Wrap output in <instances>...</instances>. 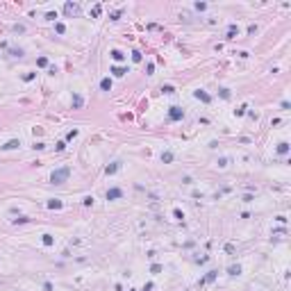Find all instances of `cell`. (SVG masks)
<instances>
[{
	"label": "cell",
	"mask_w": 291,
	"mask_h": 291,
	"mask_svg": "<svg viewBox=\"0 0 291 291\" xmlns=\"http://www.w3.org/2000/svg\"><path fill=\"white\" fill-rule=\"evenodd\" d=\"M100 89H102V91H109V89H112V80H109V77H105V80L100 82Z\"/></svg>",
	"instance_id": "cell-11"
},
{
	"label": "cell",
	"mask_w": 291,
	"mask_h": 291,
	"mask_svg": "<svg viewBox=\"0 0 291 291\" xmlns=\"http://www.w3.org/2000/svg\"><path fill=\"white\" fill-rule=\"evenodd\" d=\"M48 207H50V209H61V200H50Z\"/></svg>",
	"instance_id": "cell-13"
},
{
	"label": "cell",
	"mask_w": 291,
	"mask_h": 291,
	"mask_svg": "<svg viewBox=\"0 0 291 291\" xmlns=\"http://www.w3.org/2000/svg\"><path fill=\"white\" fill-rule=\"evenodd\" d=\"M68 175H71V169H68V166H64V169H57V171H52L50 182H52V184H64V182L68 180Z\"/></svg>",
	"instance_id": "cell-1"
},
{
	"label": "cell",
	"mask_w": 291,
	"mask_h": 291,
	"mask_svg": "<svg viewBox=\"0 0 291 291\" xmlns=\"http://www.w3.org/2000/svg\"><path fill=\"white\" fill-rule=\"evenodd\" d=\"M112 73H114L116 77H123L125 73H128V68H123V66H114V68H112Z\"/></svg>",
	"instance_id": "cell-7"
},
{
	"label": "cell",
	"mask_w": 291,
	"mask_h": 291,
	"mask_svg": "<svg viewBox=\"0 0 291 291\" xmlns=\"http://www.w3.org/2000/svg\"><path fill=\"white\" fill-rule=\"evenodd\" d=\"M286 150H289V143H280V146H277V153L280 155H284Z\"/></svg>",
	"instance_id": "cell-16"
},
{
	"label": "cell",
	"mask_w": 291,
	"mask_h": 291,
	"mask_svg": "<svg viewBox=\"0 0 291 291\" xmlns=\"http://www.w3.org/2000/svg\"><path fill=\"white\" fill-rule=\"evenodd\" d=\"M228 273H230V275H239V273H241V266H230Z\"/></svg>",
	"instance_id": "cell-15"
},
{
	"label": "cell",
	"mask_w": 291,
	"mask_h": 291,
	"mask_svg": "<svg viewBox=\"0 0 291 291\" xmlns=\"http://www.w3.org/2000/svg\"><path fill=\"white\" fill-rule=\"evenodd\" d=\"M55 30H57V32H59V34H64V32H66V27L61 25V23H57V25H55Z\"/></svg>",
	"instance_id": "cell-21"
},
{
	"label": "cell",
	"mask_w": 291,
	"mask_h": 291,
	"mask_svg": "<svg viewBox=\"0 0 291 291\" xmlns=\"http://www.w3.org/2000/svg\"><path fill=\"white\" fill-rule=\"evenodd\" d=\"M169 116H171V121H180V118H184V112L180 107H171Z\"/></svg>",
	"instance_id": "cell-2"
},
{
	"label": "cell",
	"mask_w": 291,
	"mask_h": 291,
	"mask_svg": "<svg viewBox=\"0 0 291 291\" xmlns=\"http://www.w3.org/2000/svg\"><path fill=\"white\" fill-rule=\"evenodd\" d=\"M82 203H84V205H93V198H91V196H87V198L82 200Z\"/></svg>",
	"instance_id": "cell-26"
},
{
	"label": "cell",
	"mask_w": 291,
	"mask_h": 291,
	"mask_svg": "<svg viewBox=\"0 0 291 291\" xmlns=\"http://www.w3.org/2000/svg\"><path fill=\"white\" fill-rule=\"evenodd\" d=\"M196 98H198V100H203V102H209V100H212V98L207 96V93H205V91H200V89H198V91H196Z\"/></svg>",
	"instance_id": "cell-10"
},
{
	"label": "cell",
	"mask_w": 291,
	"mask_h": 291,
	"mask_svg": "<svg viewBox=\"0 0 291 291\" xmlns=\"http://www.w3.org/2000/svg\"><path fill=\"white\" fill-rule=\"evenodd\" d=\"M73 105H75V107H82V98L75 96V98H73Z\"/></svg>",
	"instance_id": "cell-22"
},
{
	"label": "cell",
	"mask_w": 291,
	"mask_h": 291,
	"mask_svg": "<svg viewBox=\"0 0 291 291\" xmlns=\"http://www.w3.org/2000/svg\"><path fill=\"white\" fill-rule=\"evenodd\" d=\"M52 243H55L52 234H43V246H52Z\"/></svg>",
	"instance_id": "cell-14"
},
{
	"label": "cell",
	"mask_w": 291,
	"mask_h": 291,
	"mask_svg": "<svg viewBox=\"0 0 291 291\" xmlns=\"http://www.w3.org/2000/svg\"><path fill=\"white\" fill-rule=\"evenodd\" d=\"M64 11H66L68 16H71V14H77V5H73V2H66V5H64Z\"/></svg>",
	"instance_id": "cell-4"
},
{
	"label": "cell",
	"mask_w": 291,
	"mask_h": 291,
	"mask_svg": "<svg viewBox=\"0 0 291 291\" xmlns=\"http://www.w3.org/2000/svg\"><path fill=\"white\" fill-rule=\"evenodd\" d=\"M132 59H134V61H141V52L134 50V52H132Z\"/></svg>",
	"instance_id": "cell-23"
},
{
	"label": "cell",
	"mask_w": 291,
	"mask_h": 291,
	"mask_svg": "<svg viewBox=\"0 0 291 291\" xmlns=\"http://www.w3.org/2000/svg\"><path fill=\"white\" fill-rule=\"evenodd\" d=\"M162 162H166V164L173 162V153H164V155H162Z\"/></svg>",
	"instance_id": "cell-17"
},
{
	"label": "cell",
	"mask_w": 291,
	"mask_h": 291,
	"mask_svg": "<svg viewBox=\"0 0 291 291\" xmlns=\"http://www.w3.org/2000/svg\"><path fill=\"white\" fill-rule=\"evenodd\" d=\"M118 169H121V164H118V162H114L112 166H107V169H105V173H107V175H114Z\"/></svg>",
	"instance_id": "cell-6"
},
{
	"label": "cell",
	"mask_w": 291,
	"mask_h": 291,
	"mask_svg": "<svg viewBox=\"0 0 291 291\" xmlns=\"http://www.w3.org/2000/svg\"><path fill=\"white\" fill-rule=\"evenodd\" d=\"M18 146H20V141H16V139H11V141H7L5 146H2V148H5V150H14V148H18Z\"/></svg>",
	"instance_id": "cell-5"
},
{
	"label": "cell",
	"mask_w": 291,
	"mask_h": 291,
	"mask_svg": "<svg viewBox=\"0 0 291 291\" xmlns=\"http://www.w3.org/2000/svg\"><path fill=\"white\" fill-rule=\"evenodd\" d=\"M36 64H39V66H48V57H39Z\"/></svg>",
	"instance_id": "cell-18"
},
{
	"label": "cell",
	"mask_w": 291,
	"mask_h": 291,
	"mask_svg": "<svg viewBox=\"0 0 291 291\" xmlns=\"http://www.w3.org/2000/svg\"><path fill=\"white\" fill-rule=\"evenodd\" d=\"M150 271H153V273H159V271H162V266H159V264H153V268H150Z\"/></svg>",
	"instance_id": "cell-25"
},
{
	"label": "cell",
	"mask_w": 291,
	"mask_h": 291,
	"mask_svg": "<svg viewBox=\"0 0 291 291\" xmlns=\"http://www.w3.org/2000/svg\"><path fill=\"white\" fill-rule=\"evenodd\" d=\"M216 273H218V271H209L207 275L203 277V280H200V284H205V282H212V280H216Z\"/></svg>",
	"instance_id": "cell-8"
},
{
	"label": "cell",
	"mask_w": 291,
	"mask_h": 291,
	"mask_svg": "<svg viewBox=\"0 0 291 291\" xmlns=\"http://www.w3.org/2000/svg\"><path fill=\"white\" fill-rule=\"evenodd\" d=\"M109 55H112V59H114V61H123V59H125V55H123L121 50H112Z\"/></svg>",
	"instance_id": "cell-9"
},
{
	"label": "cell",
	"mask_w": 291,
	"mask_h": 291,
	"mask_svg": "<svg viewBox=\"0 0 291 291\" xmlns=\"http://www.w3.org/2000/svg\"><path fill=\"white\" fill-rule=\"evenodd\" d=\"M100 11H102V7H100V5H96V7H93V11H91V14H93V16H98Z\"/></svg>",
	"instance_id": "cell-24"
},
{
	"label": "cell",
	"mask_w": 291,
	"mask_h": 291,
	"mask_svg": "<svg viewBox=\"0 0 291 291\" xmlns=\"http://www.w3.org/2000/svg\"><path fill=\"white\" fill-rule=\"evenodd\" d=\"M121 196H123V191H121V189H116V187L107 191V200H118Z\"/></svg>",
	"instance_id": "cell-3"
},
{
	"label": "cell",
	"mask_w": 291,
	"mask_h": 291,
	"mask_svg": "<svg viewBox=\"0 0 291 291\" xmlns=\"http://www.w3.org/2000/svg\"><path fill=\"white\" fill-rule=\"evenodd\" d=\"M162 91H164V93H175V89L171 87V84H166V87H162Z\"/></svg>",
	"instance_id": "cell-19"
},
{
	"label": "cell",
	"mask_w": 291,
	"mask_h": 291,
	"mask_svg": "<svg viewBox=\"0 0 291 291\" xmlns=\"http://www.w3.org/2000/svg\"><path fill=\"white\" fill-rule=\"evenodd\" d=\"M237 34H239V27H237V25H230V30H228V39H234Z\"/></svg>",
	"instance_id": "cell-12"
},
{
	"label": "cell",
	"mask_w": 291,
	"mask_h": 291,
	"mask_svg": "<svg viewBox=\"0 0 291 291\" xmlns=\"http://www.w3.org/2000/svg\"><path fill=\"white\" fill-rule=\"evenodd\" d=\"M173 216H175V218H178V221H182V218H184V214H182V212H180V209H173Z\"/></svg>",
	"instance_id": "cell-20"
}]
</instances>
